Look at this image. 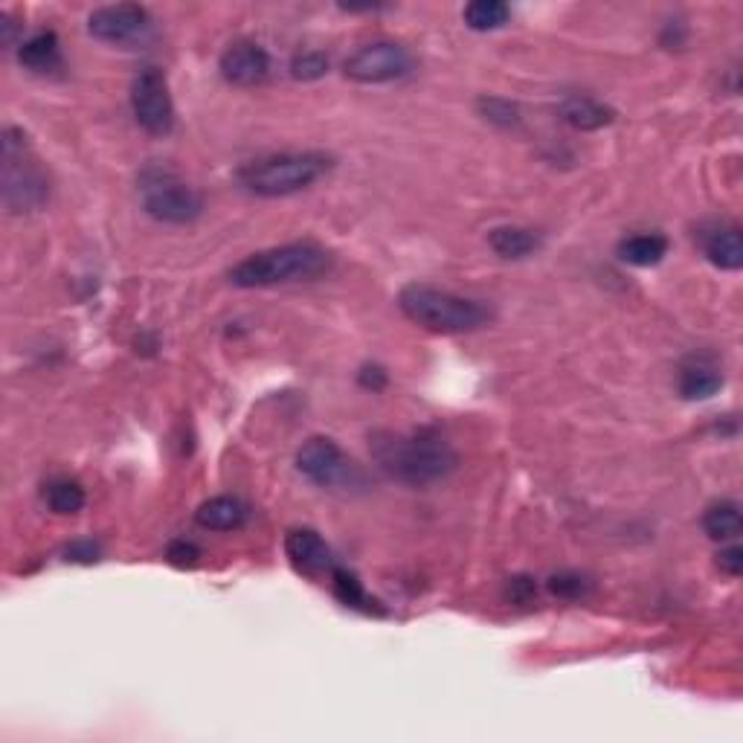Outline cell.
I'll use <instances>...</instances> for the list:
<instances>
[{
    "label": "cell",
    "mask_w": 743,
    "mask_h": 743,
    "mask_svg": "<svg viewBox=\"0 0 743 743\" xmlns=\"http://www.w3.org/2000/svg\"><path fill=\"white\" fill-rule=\"evenodd\" d=\"M480 111L485 113L488 122H496L503 129H512L520 122L517 105L505 102V99H480Z\"/></svg>",
    "instance_id": "484cf974"
},
{
    "label": "cell",
    "mask_w": 743,
    "mask_h": 743,
    "mask_svg": "<svg viewBox=\"0 0 743 743\" xmlns=\"http://www.w3.org/2000/svg\"><path fill=\"white\" fill-rule=\"evenodd\" d=\"M512 18V7L503 0H473L462 9V21L471 26L473 33H494L503 30Z\"/></svg>",
    "instance_id": "44dd1931"
},
{
    "label": "cell",
    "mask_w": 743,
    "mask_h": 743,
    "mask_svg": "<svg viewBox=\"0 0 743 743\" xmlns=\"http://www.w3.org/2000/svg\"><path fill=\"white\" fill-rule=\"evenodd\" d=\"M668 256V239L659 232H640V236H627L619 244V259L633 267H654Z\"/></svg>",
    "instance_id": "ac0fdd59"
},
{
    "label": "cell",
    "mask_w": 743,
    "mask_h": 743,
    "mask_svg": "<svg viewBox=\"0 0 743 743\" xmlns=\"http://www.w3.org/2000/svg\"><path fill=\"white\" fill-rule=\"evenodd\" d=\"M50 512L56 514H79L85 509V488L76 480H53L44 491Z\"/></svg>",
    "instance_id": "603a6c76"
},
{
    "label": "cell",
    "mask_w": 743,
    "mask_h": 743,
    "mask_svg": "<svg viewBox=\"0 0 743 743\" xmlns=\"http://www.w3.org/2000/svg\"><path fill=\"white\" fill-rule=\"evenodd\" d=\"M331 590H335L337 601L346 604V608L360 610V613H367V615L384 613L381 601H375L367 590H363V581L354 576L352 569H343V567L331 569Z\"/></svg>",
    "instance_id": "d6986e66"
},
{
    "label": "cell",
    "mask_w": 743,
    "mask_h": 743,
    "mask_svg": "<svg viewBox=\"0 0 743 743\" xmlns=\"http://www.w3.org/2000/svg\"><path fill=\"white\" fill-rule=\"evenodd\" d=\"M700 244L703 253L720 271H741L743 267V239L741 227L729 221H714V225L700 230Z\"/></svg>",
    "instance_id": "4fadbf2b"
},
{
    "label": "cell",
    "mask_w": 743,
    "mask_h": 743,
    "mask_svg": "<svg viewBox=\"0 0 743 743\" xmlns=\"http://www.w3.org/2000/svg\"><path fill=\"white\" fill-rule=\"evenodd\" d=\"M250 520V509L241 503L239 496H212L207 503L198 505L195 523L209 532H236Z\"/></svg>",
    "instance_id": "9a60e30c"
},
{
    "label": "cell",
    "mask_w": 743,
    "mask_h": 743,
    "mask_svg": "<svg viewBox=\"0 0 743 743\" xmlns=\"http://www.w3.org/2000/svg\"><path fill=\"white\" fill-rule=\"evenodd\" d=\"M718 567H720V572H726L729 578L741 576V572H743V549H741V546H726V549H720Z\"/></svg>",
    "instance_id": "f1b7e54d"
},
{
    "label": "cell",
    "mask_w": 743,
    "mask_h": 743,
    "mask_svg": "<svg viewBox=\"0 0 743 743\" xmlns=\"http://www.w3.org/2000/svg\"><path fill=\"white\" fill-rule=\"evenodd\" d=\"M386 381H390V375H386V369H381V367H363L358 375V384L363 386V390H372V392L384 390Z\"/></svg>",
    "instance_id": "4dcf8cb0"
},
{
    "label": "cell",
    "mask_w": 743,
    "mask_h": 743,
    "mask_svg": "<svg viewBox=\"0 0 743 743\" xmlns=\"http://www.w3.org/2000/svg\"><path fill=\"white\" fill-rule=\"evenodd\" d=\"M102 549L94 540H76L65 549V560H73V564H97Z\"/></svg>",
    "instance_id": "83f0119b"
},
{
    "label": "cell",
    "mask_w": 743,
    "mask_h": 743,
    "mask_svg": "<svg viewBox=\"0 0 743 743\" xmlns=\"http://www.w3.org/2000/svg\"><path fill=\"white\" fill-rule=\"evenodd\" d=\"M326 73L328 58L323 56V53H317V50L299 53V56H294V62H291V76H294L296 81H317L323 79Z\"/></svg>",
    "instance_id": "d4e9b609"
},
{
    "label": "cell",
    "mask_w": 743,
    "mask_h": 743,
    "mask_svg": "<svg viewBox=\"0 0 743 743\" xmlns=\"http://www.w3.org/2000/svg\"><path fill=\"white\" fill-rule=\"evenodd\" d=\"M221 76L239 88H256L271 76V56L256 41H236L221 53Z\"/></svg>",
    "instance_id": "8fae6325"
},
{
    "label": "cell",
    "mask_w": 743,
    "mask_h": 743,
    "mask_svg": "<svg viewBox=\"0 0 743 743\" xmlns=\"http://www.w3.org/2000/svg\"><path fill=\"white\" fill-rule=\"evenodd\" d=\"M18 62L30 73H53L62 67V44L53 30H41V33L30 35L21 41L18 47Z\"/></svg>",
    "instance_id": "2e32d148"
},
{
    "label": "cell",
    "mask_w": 743,
    "mask_h": 743,
    "mask_svg": "<svg viewBox=\"0 0 743 743\" xmlns=\"http://www.w3.org/2000/svg\"><path fill=\"white\" fill-rule=\"evenodd\" d=\"M285 555H288L291 567L308 578H317L335 569V555L314 528H291L288 537H285Z\"/></svg>",
    "instance_id": "7c38bea8"
},
{
    "label": "cell",
    "mask_w": 743,
    "mask_h": 743,
    "mask_svg": "<svg viewBox=\"0 0 743 743\" xmlns=\"http://www.w3.org/2000/svg\"><path fill=\"white\" fill-rule=\"evenodd\" d=\"M488 244L496 256L503 259H526L540 248V236L526 227H494L488 232Z\"/></svg>",
    "instance_id": "ffe728a7"
},
{
    "label": "cell",
    "mask_w": 743,
    "mask_h": 743,
    "mask_svg": "<svg viewBox=\"0 0 743 743\" xmlns=\"http://www.w3.org/2000/svg\"><path fill=\"white\" fill-rule=\"evenodd\" d=\"M401 314L416 326L436 331V335H468L491 323V308L482 299L459 296L454 291L433 288V285H404L398 294Z\"/></svg>",
    "instance_id": "3957f363"
},
{
    "label": "cell",
    "mask_w": 743,
    "mask_h": 743,
    "mask_svg": "<svg viewBox=\"0 0 743 743\" xmlns=\"http://www.w3.org/2000/svg\"><path fill=\"white\" fill-rule=\"evenodd\" d=\"M140 198H143L145 212L163 225H193L204 216V198L175 172L161 166L143 168Z\"/></svg>",
    "instance_id": "8992f818"
},
{
    "label": "cell",
    "mask_w": 743,
    "mask_h": 743,
    "mask_svg": "<svg viewBox=\"0 0 743 743\" xmlns=\"http://www.w3.org/2000/svg\"><path fill=\"white\" fill-rule=\"evenodd\" d=\"M592 581L581 572H558V576L549 578V592L551 596H558V599L576 601L583 599V596H590Z\"/></svg>",
    "instance_id": "cb8c5ba5"
},
{
    "label": "cell",
    "mask_w": 743,
    "mask_h": 743,
    "mask_svg": "<svg viewBox=\"0 0 743 743\" xmlns=\"http://www.w3.org/2000/svg\"><path fill=\"white\" fill-rule=\"evenodd\" d=\"M166 560L177 569H193L200 560V549L193 540H172L166 546Z\"/></svg>",
    "instance_id": "4316f807"
},
{
    "label": "cell",
    "mask_w": 743,
    "mask_h": 743,
    "mask_svg": "<svg viewBox=\"0 0 743 743\" xmlns=\"http://www.w3.org/2000/svg\"><path fill=\"white\" fill-rule=\"evenodd\" d=\"M509 596H512L517 604H526L528 599H535L537 596V583L526 576L509 578Z\"/></svg>",
    "instance_id": "f546056e"
},
{
    "label": "cell",
    "mask_w": 743,
    "mask_h": 743,
    "mask_svg": "<svg viewBox=\"0 0 743 743\" xmlns=\"http://www.w3.org/2000/svg\"><path fill=\"white\" fill-rule=\"evenodd\" d=\"M3 204L12 212H30L47 204V177L33 161L26 134L21 129L3 131Z\"/></svg>",
    "instance_id": "5b68a950"
},
{
    "label": "cell",
    "mask_w": 743,
    "mask_h": 743,
    "mask_svg": "<svg viewBox=\"0 0 743 743\" xmlns=\"http://www.w3.org/2000/svg\"><path fill=\"white\" fill-rule=\"evenodd\" d=\"M372 454L392 480L413 488L448 480L459 462L454 448L433 427L413 433H375Z\"/></svg>",
    "instance_id": "6da1fadb"
},
{
    "label": "cell",
    "mask_w": 743,
    "mask_h": 743,
    "mask_svg": "<svg viewBox=\"0 0 743 743\" xmlns=\"http://www.w3.org/2000/svg\"><path fill=\"white\" fill-rule=\"evenodd\" d=\"M131 111L136 125L154 136H166L175 129V105L161 67H145L131 81Z\"/></svg>",
    "instance_id": "ba28073f"
},
{
    "label": "cell",
    "mask_w": 743,
    "mask_h": 743,
    "mask_svg": "<svg viewBox=\"0 0 743 743\" xmlns=\"http://www.w3.org/2000/svg\"><path fill=\"white\" fill-rule=\"evenodd\" d=\"M558 113H560V120L578 131L608 129L610 122L615 120L613 108L592 97H567L564 102H560Z\"/></svg>",
    "instance_id": "e0dca14e"
},
{
    "label": "cell",
    "mask_w": 743,
    "mask_h": 743,
    "mask_svg": "<svg viewBox=\"0 0 743 743\" xmlns=\"http://www.w3.org/2000/svg\"><path fill=\"white\" fill-rule=\"evenodd\" d=\"M343 73L358 85H386L413 73V56L395 41H372L346 58Z\"/></svg>",
    "instance_id": "52a82bcc"
},
{
    "label": "cell",
    "mask_w": 743,
    "mask_h": 743,
    "mask_svg": "<svg viewBox=\"0 0 743 743\" xmlns=\"http://www.w3.org/2000/svg\"><path fill=\"white\" fill-rule=\"evenodd\" d=\"M723 386V372L711 358L695 354L679 369V395L686 401H706Z\"/></svg>",
    "instance_id": "5bb4252c"
},
{
    "label": "cell",
    "mask_w": 743,
    "mask_h": 743,
    "mask_svg": "<svg viewBox=\"0 0 743 743\" xmlns=\"http://www.w3.org/2000/svg\"><path fill=\"white\" fill-rule=\"evenodd\" d=\"M335 161L323 152H282L250 161L239 168V184L259 198H285L314 186Z\"/></svg>",
    "instance_id": "277c9868"
},
{
    "label": "cell",
    "mask_w": 743,
    "mask_h": 743,
    "mask_svg": "<svg viewBox=\"0 0 743 743\" xmlns=\"http://www.w3.org/2000/svg\"><path fill=\"white\" fill-rule=\"evenodd\" d=\"M152 30V15L140 3L99 7L88 15V33L105 44H134Z\"/></svg>",
    "instance_id": "30bf717a"
},
{
    "label": "cell",
    "mask_w": 743,
    "mask_h": 743,
    "mask_svg": "<svg viewBox=\"0 0 743 743\" xmlns=\"http://www.w3.org/2000/svg\"><path fill=\"white\" fill-rule=\"evenodd\" d=\"M703 528L711 540H735L743 528L741 505L732 503V500H720V503L709 505L703 514Z\"/></svg>",
    "instance_id": "7402d4cb"
},
{
    "label": "cell",
    "mask_w": 743,
    "mask_h": 743,
    "mask_svg": "<svg viewBox=\"0 0 743 743\" xmlns=\"http://www.w3.org/2000/svg\"><path fill=\"white\" fill-rule=\"evenodd\" d=\"M331 253L314 241H294L282 248L259 250L230 271L236 288H273L288 282H312L331 271Z\"/></svg>",
    "instance_id": "7a4b0ae2"
},
{
    "label": "cell",
    "mask_w": 743,
    "mask_h": 743,
    "mask_svg": "<svg viewBox=\"0 0 743 743\" xmlns=\"http://www.w3.org/2000/svg\"><path fill=\"white\" fill-rule=\"evenodd\" d=\"M296 471L314 485L340 488L352 480L354 465L335 439L312 436L308 441H303V448L296 450Z\"/></svg>",
    "instance_id": "9c48e42d"
}]
</instances>
